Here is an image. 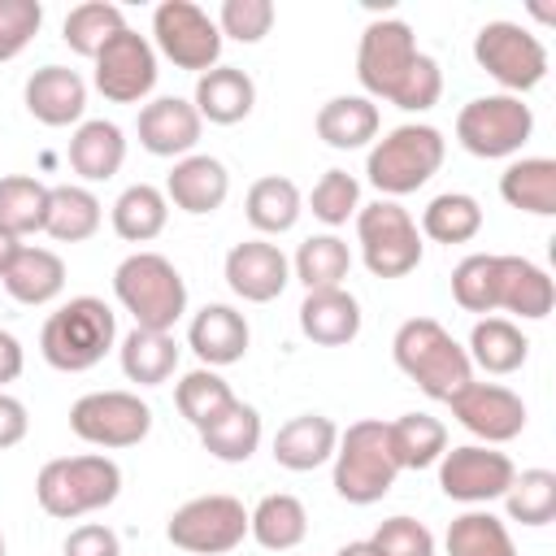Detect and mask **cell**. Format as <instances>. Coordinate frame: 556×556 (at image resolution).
Wrapping results in <instances>:
<instances>
[{"label": "cell", "mask_w": 556, "mask_h": 556, "mask_svg": "<svg viewBox=\"0 0 556 556\" xmlns=\"http://www.w3.org/2000/svg\"><path fill=\"white\" fill-rule=\"evenodd\" d=\"M508 521H521L530 530L547 526L556 517V473L552 469H521L513 486L504 491Z\"/></svg>", "instance_id": "obj_44"}, {"label": "cell", "mask_w": 556, "mask_h": 556, "mask_svg": "<svg viewBox=\"0 0 556 556\" xmlns=\"http://www.w3.org/2000/svg\"><path fill=\"white\" fill-rule=\"evenodd\" d=\"M0 556H4V534H0Z\"/></svg>", "instance_id": "obj_56"}, {"label": "cell", "mask_w": 556, "mask_h": 556, "mask_svg": "<svg viewBox=\"0 0 556 556\" xmlns=\"http://www.w3.org/2000/svg\"><path fill=\"white\" fill-rule=\"evenodd\" d=\"M334 443H339V426L326 413H300L287 426H278L274 460L291 473H308V469H317L334 456Z\"/></svg>", "instance_id": "obj_24"}, {"label": "cell", "mask_w": 556, "mask_h": 556, "mask_svg": "<svg viewBox=\"0 0 556 556\" xmlns=\"http://www.w3.org/2000/svg\"><path fill=\"white\" fill-rule=\"evenodd\" d=\"M165 539L191 556H226L248 539V508L235 495H195L169 513Z\"/></svg>", "instance_id": "obj_10"}, {"label": "cell", "mask_w": 556, "mask_h": 556, "mask_svg": "<svg viewBox=\"0 0 556 556\" xmlns=\"http://www.w3.org/2000/svg\"><path fill=\"white\" fill-rule=\"evenodd\" d=\"M348 269H352V252H348V243H343L339 235H330V230L304 239L300 252H295V261H291V278H300L304 291L343 287Z\"/></svg>", "instance_id": "obj_40"}, {"label": "cell", "mask_w": 556, "mask_h": 556, "mask_svg": "<svg viewBox=\"0 0 556 556\" xmlns=\"http://www.w3.org/2000/svg\"><path fill=\"white\" fill-rule=\"evenodd\" d=\"M117 343V317L100 295H74L48 313L39 330V352L61 374H87Z\"/></svg>", "instance_id": "obj_3"}, {"label": "cell", "mask_w": 556, "mask_h": 556, "mask_svg": "<svg viewBox=\"0 0 556 556\" xmlns=\"http://www.w3.org/2000/svg\"><path fill=\"white\" fill-rule=\"evenodd\" d=\"M230 195V174L217 156L208 152H191L182 161H174L169 178H165V200L191 217H204V213H217Z\"/></svg>", "instance_id": "obj_22"}, {"label": "cell", "mask_w": 556, "mask_h": 556, "mask_svg": "<svg viewBox=\"0 0 556 556\" xmlns=\"http://www.w3.org/2000/svg\"><path fill=\"white\" fill-rule=\"evenodd\" d=\"M452 417L486 447L513 443L526 430V400L500 382H465L452 400H447Z\"/></svg>", "instance_id": "obj_16"}, {"label": "cell", "mask_w": 556, "mask_h": 556, "mask_svg": "<svg viewBox=\"0 0 556 556\" xmlns=\"http://www.w3.org/2000/svg\"><path fill=\"white\" fill-rule=\"evenodd\" d=\"M222 274H226V287H230L243 304H269V300H278V295L287 291V282H291V261H287L282 248L269 243V239H243V243H235V248L226 252Z\"/></svg>", "instance_id": "obj_17"}, {"label": "cell", "mask_w": 556, "mask_h": 556, "mask_svg": "<svg viewBox=\"0 0 556 556\" xmlns=\"http://www.w3.org/2000/svg\"><path fill=\"white\" fill-rule=\"evenodd\" d=\"M117 361H122V374L139 387H161L174 378L178 369V343L169 330H130L117 348Z\"/></svg>", "instance_id": "obj_34"}, {"label": "cell", "mask_w": 556, "mask_h": 556, "mask_svg": "<svg viewBox=\"0 0 556 556\" xmlns=\"http://www.w3.org/2000/svg\"><path fill=\"white\" fill-rule=\"evenodd\" d=\"M152 39L165 61L191 74H208L222 65V30L217 22L191 0H165L152 13Z\"/></svg>", "instance_id": "obj_12"}, {"label": "cell", "mask_w": 556, "mask_h": 556, "mask_svg": "<svg viewBox=\"0 0 556 556\" xmlns=\"http://www.w3.org/2000/svg\"><path fill=\"white\" fill-rule=\"evenodd\" d=\"M61 552L65 556H122V539H117V530H109L100 521H83L65 534Z\"/></svg>", "instance_id": "obj_51"}, {"label": "cell", "mask_w": 556, "mask_h": 556, "mask_svg": "<svg viewBox=\"0 0 556 556\" xmlns=\"http://www.w3.org/2000/svg\"><path fill=\"white\" fill-rule=\"evenodd\" d=\"M126 161V135L117 122L91 117L78 122V130L70 135V169L83 182H109Z\"/></svg>", "instance_id": "obj_27"}, {"label": "cell", "mask_w": 556, "mask_h": 556, "mask_svg": "<svg viewBox=\"0 0 556 556\" xmlns=\"http://www.w3.org/2000/svg\"><path fill=\"white\" fill-rule=\"evenodd\" d=\"M200 434V443H204V452L213 456V460H222V465H243V460H252V452L261 447V413L252 408V404H243V400H235L217 421H208L204 430H195Z\"/></svg>", "instance_id": "obj_35"}, {"label": "cell", "mask_w": 556, "mask_h": 556, "mask_svg": "<svg viewBox=\"0 0 556 556\" xmlns=\"http://www.w3.org/2000/svg\"><path fill=\"white\" fill-rule=\"evenodd\" d=\"M48 191L39 178L30 174H9L0 178V226L17 239L26 235H39L43 222H48Z\"/></svg>", "instance_id": "obj_42"}, {"label": "cell", "mask_w": 556, "mask_h": 556, "mask_svg": "<svg viewBox=\"0 0 556 556\" xmlns=\"http://www.w3.org/2000/svg\"><path fill=\"white\" fill-rule=\"evenodd\" d=\"M126 30V13L117 9V4H109V0H87V4H74L70 13H65V22H61V39L70 43V52H78V56H96L113 35H122Z\"/></svg>", "instance_id": "obj_41"}, {"label": "cell", "mask_w": 556, "mask_h": 556, "mask_svg": "<svg viewBox=\"0 0 556 556\" xmlns=\"http://www.w3.org/2000/svg\"><path fill=\"white\" fill-rule=\"evenodd\" d=\"M391 356H395V369L417 382L421 395L430 400H452L465 382H473V365H469V352L452 339V330L434 317H408L400 321L395 339H391Z\"/></svg>", "instance_id": "obj_1"}, {"label": "cell", "mask_w": 556, "mask_h": 556, "mask_svg": "<svg viewBox=\"0 0 556 556\" xmlns=\"http://www.w3.org/2000/svg\"><path fill=\"white\" fill-rule=\"evenodd\" d=\"M300 213H304V195H300V187H295L291 178H282V174L256 178V182L248 187V195H243V217H248V226L261 230V235H287V230L300 222Z\"/></svg>", "instance_id": "obj_30"}, {"label": "cell", "mask_w": 556, "mask_h": 556, "mask_svg": "<svg viewBox=\"0 0 556 556\" xmlns=\"http://www.w3.org/2000/svg\"><path fill=\"white\" fill-rule=\"evenodd\" d=\"M439 96H443V70H439V61L434 56H417L413 61V70H408V78L400 83V91L391 96V104L395 109H404V113H426V109H434L439 104Z\"/></svg>", "instance_id": "obj_49"}, {"label": "cell", "mask_w": 556, "mask_h": 556, "mask_svg": "<svg viewBox=\"0 0 556 556\" xmlns=\"http://www.w3.org/2000/svg\"><path fill=\"white\" fill-rule=\"evenodd\" d=\"M4 291L26 304V308H39V304H52L61 291H65V261L52 252V248H30L22 243L17 261L9 265V274L0 278Z\"/></svg>", "instance_id": "obj_28"}, {"label": "cell", "mask_w": 556, "mask_h": 556, "mask_svg": "<svg viewBox=\"0 0 556 556\" xmlns=\"http://www.w3.org/2000/svg\"><path fill=\"white\" fill-rule=\"evenodd\" d=\"M369 543L378 556H434V534L417 517H387Z\"/></svg>", "instance_id": "obj_50"}, {"label": "cell", "mask_w": 556, "mask_h": 556, "mask_svg": "<svg viewBox=\"0 0 556 556\" xmlns=\"http://www.w3.org/2000/svg\"><path fill=\"white\" fill-rule=\"evenodd\" d=\"M356 243L361 261L374 278H408L421 265V230L408 208L395 200H374L356 208Z\"/></svg>", "instance_id": "obj_7"}, {"label": "cell", "mask_w": 556, "mask_h": 556, "mask_svg": "<svg viewBox=\"0 0 556 556\" xmlns=\"http://www.w3.org/2000/svg\"><path fill=\"white\" fill-rule=\"evenodd\" d=\"M334 556H378V547L369 539H356V543H343Z\"/></svg>", "instance_id": "obj_55"}, {"label": "cell", "mask_w": 556, "mask_h": 556, "mask_svg": "<svg viewBox=\"0 0 556 556\" xmlns=\"http://www.w3.org/2000/svg\"><path fill=\"white\" fill-rule=\"evenodd\" d=\"M317 139L334 152H352V148H365L378 139V104L369 96H330L321 109H317Z\"/></svg>", "instance_id": "obj_26"}, {"label": "cell", "mask_w": 556, "mask_h": 556, "mask_svg": "<svg viewBox=\"0 0 556 556\" xmlns=\"http://www.w3.org/2000/svg\"><path fill=\"white\" fill-rule=\"evenodd\" d=\"M387 439H391V456L400 469H430L447 452V426L430 413H404L387 421Z\"/></svg>", "instance_id": "obj_36"}, {"label": "cell", "mask_w": 556, "mask_h": 556, "mask_svg": "<svg viewBox=\"0 0 556 556\" xmlns=\"http://www.w3.org/2000/svg\"><path fill=\"white\" fill-rule=\"evenodd\" d=\"M421 56L417 35L404 17H378L361 30L356 43V78L365 87L369 100H391L400 91V83L408 78L413 61Z\"/></svg>", "instance_id": "obj_13"}, {"label": "cell", "mask_w": 556, "mask_h": 556, "mask_svg": "<svg viewBox=\"0 0 556 556\" xmlns=\"http://www.w3.org/2000/svg\"><path fill=\"white\" fill-rule=\"evenodd\" d=\"M104 222V208L96 200L91 187H78V182H61L48 191V222H43V235H52L56 243H83L100 230Z\"/></svg>", "instance_id": "obj_33"}, {"label": "cell", "mask_w": 556, "mask_h": 556, "mask_svg": "<svg viewBox=\"0 0 556 556\" xmlns=\"http://www.w3.org/2000/svg\"><path fill=\"white\" fill-rule=\"evenodd\" d=\"M443 156H447V139L439 126L404 122V126L387 130L382 139H374V148L365 156V178L378 187L382 200H400V195H413L417 187H426L439 174Z\"/></svg>", "instance_id": "obj_4"}, {"label": "cell", "mask_w": 556, "mask_h": 556, "mask_svg": "<svg viewBox=\"0 0 556 556\" xmlns=\"http://www.w3.org/2000/svg\"><path fill=\"white\" fill-rule=\"evenodd\" d=\"M91 83L104 100L113 104H139L156 87V48L139 30L113 35L96 56H91Z\"/></svg>", "instance_id": "obj_14"}, {"label": "cell", "mask_w": 556, "mask_h": 556, "mask_svg": "<svg viewBox=\"0 0 556 556\" xmlns=\"http://www.w3.org/2000/svg\"><path fill=\"white\" fill-rule=\"evenodd\" d=\"M300 330L317 348H348L361 334V300L348 287L304 291V300H300Z\"/></svg>", "instance_id": "obj_23"}, {"label": "cell", "mask_w": 556, "mask_h": 556, "mask_svg": "<svg viewBox=\"0 0 556 556\" xmlns=\"http://www.w3.org/2000/svg\"><path fill=\"white\" fill-rule=\"evenodd\" d=\"M113 230L126 243H152L169 222V200L152 182H135L113 200Z\"/></svg>", "instance_id": "obj_37"}, {"label": "cell", "mask_w": 556, "mask_h": 556, "mask_svg": "<svg viewBox=\"0 0 556 556\" xmlns=\"http://www.w3.org/2000/svg\"><path fill=\"white\" fill-rule=\"evenodd\" d=\"M43 26L39 0H0V61H13L26 52V43Z\"/></svg>", "instance_id": "obj_48"}, {"label": "cell", "mask_w": 556, "mask_h": 556, "mask_svg": "<svg viewBox=\"0 0 556 556\" xmlns=\"http://www.w3.org/2000/svg\"><path fill=\"white\" fill-rule=\"evenodd\" d=\"M17 252H22V239H17V235H9V230L0 226V278L9 274V265L17 261Z\"/></svg>", "instance_id": "obj_54"}, {"label": "cell", "mask_w": 556, "mask_h": 556, "mask_svg": "<svg viewBox=\"0 0 556 556\" xmlns=\"http://www.w3.org/2000/svg\"><path fill=\"white\" fill-rule=\"evenodd\" d=\"M417 230L426 239H434V243H447V248L452 243H469L482 230V204L469 191H443L421 208V226Z\"/></svg>", "instance_id": "obj_38"}, {"label": "cell", "mask_w": 556, "mask_h": 556, "mask_svg": "<svg viewBox=\"0 0 556 556\" xmlns=\"http://www.w3.org/2000/svg\"><path fill=\"white\" fill-rule=\"evenodd\" d=\"M22 369H26V352H22L17 334L0 330V391H4L9 382H17V378H22Z\"/></svg>", "instance_id": "obj_53"}, {"label": "cell", "mask_w": 556, "mask_h": 556, "mask_svg": "<svg viewBox=\"0 0 556 556\" xmlns=\"http://www.w3.org/2000/svg\"><path fill=\"white\" fill-rule=\"evenodd\" d=\"M70 430L104 452H122L148 439L152 408L135 391H87L70 404Z\"/></svg>", "instance_id": "obj_11"}, {"label": "cell", "mask_w": 556, "mask_h": 556, "mask_svg": "<svg viewBox=\"0 0 556 556\" xmlns=\"http://www.w3.org/2000/svg\"><path fill=\"white\" fill-rule=\"evenodd\" d=\"M26 430H30V417H26V404H22L17 395H9V391H0V452H9V447H17V443L26 439Z\"/></svg>", "instance_id": "obj_52"}, {"label": "cell", "mask_w": 556, "mask_h": 556, "mask_svg": "<svg viewBox=\"0 0 556 556\" xmlns=\"http://www.w3.org/2000/svg\"><path fill=\"white\" fill-rule=\"evenodd\" d=\"M22 100H26V113H30L35 122L52 126V130L78 126L83 113H87V83H83V74L70 70V65H43V70H35V74L26 78Z\"/></svg>", "instance_id": "obj_19"}, {"label": "cell", "mask_w": 556, "mask_h": 556, "mask_svg": "<svg viewBox=\"0 0 556 556\" xmlns=\"http://www.w3.org/2000/svg\"><path fill=\"white\" fill-rule=\"evenodd\" d=\"M469 365L504 378V374H517L530 356V339L521 334L517 321L508 317H478L473 330H469Z\"/></svg>", "instance_id": "obj_29"}, {"label": "cell", "mask_w": 556, "mask_h": 556, "mask_svg": "<svg viewBox=\"0 0 556 556\" xmlns=\"http://www.w3.org/2000/svg\"><path fill=\"white\" fill-rule=\"evenodd\" d=\"M500 195L508 208L552 217L556 213V161L552 156H521L500 174Z\"/></svg>", "instance_id": "obj_32"}, {"label": "cell", "mask_w": 556, "mask_h": 556, "mask_svg": "<svg viewBox=\"0 0 556 556\" xmlns=\"http://www.w3.org/2000/svg\"><path fill=\"white\" fill-rule=\"evenodd\" d=\"M330 460H334V495L356 508L378 504L400 478V465H395L391 439H387V421H378V417H361L348 430H339Z\"/></svg>", "instance_id": "obj_6"}, {"label": "cell", "mask_w": 556, "mask_h": 556, "mask_svg": "<svg viewBox=\"0 0 556 556\" xmlns=\"http://www.w3.org/2000/svg\"><path fill=\"white\" fill-rule=\"evenodd\" d=\"M200 122H213V126H235L252 113L256 104V83L239 70V65H217L208 74L195 78V96H191Z\"/></svg>", "instance_id": "obj_25"}, {"label": "cell", "mask_w": 556, "mask_h": 556, "mask_svg": "<svg viewBox=\"0 0 556 556\" xmlns=\"http://www.w3.org/2000/svg\"><path fill=\"white\" fill-rule=\"evenodd\" d=\"M556 304V282L526 256L495 252V313H513L521 321H543Z\"/></svg>", "instance_id": "obj_20"}, {"label": "cell", "mask_w": 556, "mask_h": 556, "mask_svg": "<svg viewBox=\"0 0 556 556\" xmlns=\"http://www.w3.org/2000/svg\"><path fill=\"white\" fill-rule=\"evenodd\" d=\"M443 547H447V556H517V543H513L508 526L486 508L460 513L447 526Z\"/></svg>", "instance_id": "obj_39"}, {"label": "cell", "mask_w": 556, "mask_h": 556, "mask_svg": "<svg viewBox=\"0 0 556 556\" xmlns=\"http://www.w3.org/2000/svg\"><path fill=\"white\" fill-rule=\"evenodd\" d=\"M473 61L482 74H491L504 96H526L547 78V48L543 39L521 22H486L473 35Z\"/></svg>", "instance_id": "obj_8"}, {"label": "cell", "mask_w": 556, "mask_h": 556, "mask_svg": "<svg viewBox=\"0 0 556 556\" xmlns=\"http://www.w3.org/2000/svg\"><path fill=\"white\" fill-rule=\"evenodd\" d=\"M513 478H517V465L486 443H460L439 456V486L447 500H460V504L504 500Z\"/></svg>", "instance_id": "obj_15"}, {"label": "cell", "mask_w": 556, "mask_h": 556, "mask_svg": "<svg viewBox=\"0 0 556 556\" xmlns=\"http://www.w3.org/2000/svg\"><path fill=\"white\" fill-rule=\"evenodd\" d=\"M308 208L330 230L334 226H348V217H356V208H361V182L348 169H326L313 182V191H308Z\"/></svg>", "instance_id": "obj_46"}, {"label": "cell", "mask_w": 556, "mask_h": 556, "mask_svg": "<svg viewBox=\"0 0 556 556\" xmlns=\"http://www.w3.org/2000/svg\"><path fill=\"white\" fill-rule=\"evenodd\" d=\"M122 495V465L104 452L56 456L35 478V500L56 521H78L109 508Z\"/></svg>", "instance_id": "obj_2"}, {"label": "cell", "mask_w": 556, "mask_h": 556, "mask_svg": "<svg viewBox=\"0 0 556 556\" xmlns=\"http://www.w3.org/2000/svg\"><path fill=\"white\" fill-rule=\"evenodd\" d=\"M113 295L139 330H174V321L187 313V282L161 252H130L113 269Z\"/></svg>", "instance_id": "obj_5"}, {"label": "cell", "mask_w": 556, "mask_h": 556, "mask_svg": "<svg viewBox=\"0 0 556 556\" xmlns=\"http://www.w3.org/2000/svg\"><path fill=\"white\" fill-rule=\"evenodd\" d=\"M248 534L265 552H291L308 539V508L295 495L274 491V495L256 500V508L248 513Z\"/></svg>", "instance_id": "obj_31"}, {"label": "cell", "mask_w": 556, "mask_h": 556, "mask_svg": "<svg viewBox=\"0 0 556 556\" xmlns=\"http://www.w3.org/2000/svg\"><path fill=\"white\" fill-rule=\"evenodd\" d=\"M530 135H534V113L521 96H504V91L473 96L456 113V143L469 156H482V161L517 156Z\"/></svg>", "instance_id": "obj_9"}, {"label": "cell", "mask_w": 556, "mask_h": 556, "mask_svg": "<svg viewBox=\"0 0 556 556\" xmlns=\"http://www.w3.org/2000/svg\"><path fill=\"white\" fill-rule=\"evenodd\" d=\"M200 130L204 122L195 104L182 96H156L139 109V148L152 156H169V161L191 156V148L200 143Z\"/></svg>", "instance_id": "obj_18"}, {"label": "cell", "mask_w": 556, "mask_h": 556, "mask_svg": "<svg viewBox=\"0 0 556 556\" xmlns=\"http://www.w3.org/2000/svg\"><path fill=\"white\" fill-rule=\"evenodd\" d=\"M452 300L465 313H495V252H473L452 269Z\"/></svg>", "instance_id": "obj_45"}, {"label": "cell", "mask_w": 556, "mask_h": 556, "mask_svg": "<svg viewBox=\"0 0 556 556\" xmlns=\"http://www.w3.org/2000/svg\"><path fill=\"white\" fill-rule=\"evenodd\" d=\"M174 404H178V413L195 426V430H204L208 421H217L230 404H235V391H230V382L217 374V369H191V374H182L178 378V387H174Z\"/></svg>", "instance_id": "obj_43"}, {"label": "cell", "mask_w": 556, "mask_h": 556, "mask_svg": "<svg viewBox=\"0 0 556 556\" xmlns=\"http://www.w3.org/2000/svg\"><path fill=\"white\" fill-rule=\"evenodd\" d=\"M248 343H252L248 317L230 304H204L187 326V348L200 356L204 369H222V365L243 361Z\"/></svg>", "instance_id": "obj_21"}, {"label": "cell", "mask_w": 556, "mask_h": 556, "mask_svg": "<svg viewBox=\"0 0 556 556\" xmlns=\"http://www.w3.org/2000/svg\"><path fill=\"white\" fill-rule=\"evenodd\" d=\"M274 0H222L217 9V30L222 39H235V43H261L269 30H274Z\"/></svg>", "instance_id": "obj_47"}]
</instances>
